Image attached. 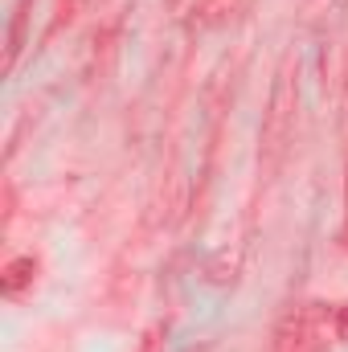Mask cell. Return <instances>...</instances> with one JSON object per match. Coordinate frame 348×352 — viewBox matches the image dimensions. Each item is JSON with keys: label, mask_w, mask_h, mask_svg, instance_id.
<instances>
[{"label": "cell", "mask_w": 348, "mask_h": 352, "mask_svg": "<svg viewBox=\"0 0 348 352\" xmlns=\"http://www.w3.org/2000/svg\"><path fill=\"white\" fill-rule=\"evenodd\" d=\"M291 131H295V62H287L279 70L266 119H262V173L266 176L279 168V160L291 144Z\"/></svg>", "instance_id": "6da1fadb"}, {"label": "cell", "mask_w": 348, "mask_h": 352, "mask_svg": "<svg viewBox=\"0 0 348 352\" xmlns=\"http://www.w3.org/2000/svg\"><path fill=\"white\" fill-rule=\"evenodd\" d=\"M336 336L348 344V303L345 307H336Z\"/></svg>", "instance_id": "52a82bcc"}, {"label": "cell", "mask_w": 348, "mask_h": 352, "mask_svg": "<svg viewBox=\"0 0 348 352\" xmlns=\"http://www.w3.org/2000/svg\"><path fill=\"white\" fill-rule=\"evenodd\" d=\"M234 278H238V250H217V254L205 263V283L230 287Z\"/></svg>", "instance_id": "5b68a950"}, {"label": "cell", "mask_w": 348, "mask_h": 352, "mask_svg": "<svg viewBox=\"0 0 348 352\" xmlns=\"http://www.w3.org/2000/svg\"><path fill=\"white\" fill-rule=\"evenodd\" d=\"M345 246H348V230H345Z\"/></svg>", "instance_id": "9c48e42d"}, {"label": "cell", "mask_w": 348, "mask_h": 352, "mask_svg": "<svg viewBox=\"0 0 348 352\" xmlns=\"http://www.w3.org/2000/svg\"><path fill=\"white\" fill-rule=\"evenodd\" d=\"M33 278H37V258H12V263L0 270V291L8 295V299H17L25 287H33Z\"/></svg>", "instance_id": "277c9868"}, {"label": "cell", "mask_w": 348, "mask_h": 352, "mask_svg": "<svg viewBox=\"0 0 348 352\" xmlns=\"http://www.w3.org/2000/svg\"><path fill=\"white\" fill-rule=\"evenodd\" d=\"M188 352H205V349H188Z\"/></svg>", "instance_id": "ba28073f"}, {"label": "cell", "mask_w": 348, "mask_h": 352, "mask_svg": "<svg viewBox=\"0 0 348 352\" xmlns=\"http://www.w3.org/2000/svg\"><path fill=\"white\" fill-rule=\"evenodd\" d=\"M320 320H324L320 303L295 307L274 332V352H320V344H324L320 340Z\"/></svg>", "instance_id": "7a4b0ae2"}, {"label": "cell", "mask_w": 348, "mask_h": 352, "mask_svg": "<svg viewBox=\"0 0 348 352\" xmlns=\"http://www.w3.org/2000/svg\"><path fill=\"white\" fill-rule=\"evenodd\" d=\"M25 4H29V0H21V8H17V21H12V37H8V66L17 62V54H21V41H25Z\"/></svg>", "instance_id": "8992f818"}, {"label": "cell", "mask_w": 348, "mask_h": 352, "mask_svg": "<svg viewBox=\"0 0 348 352\" xmlns=\"http://www.w3.org/2000/svg\"><path fill=\"white\" fill-rule=\"evenodd\" d=\"M238 8H242V0H197L193 25L197 29H221V25H230L238 16Z\"/></svg>", "instance_id": "3957f363"}]
</instances>
